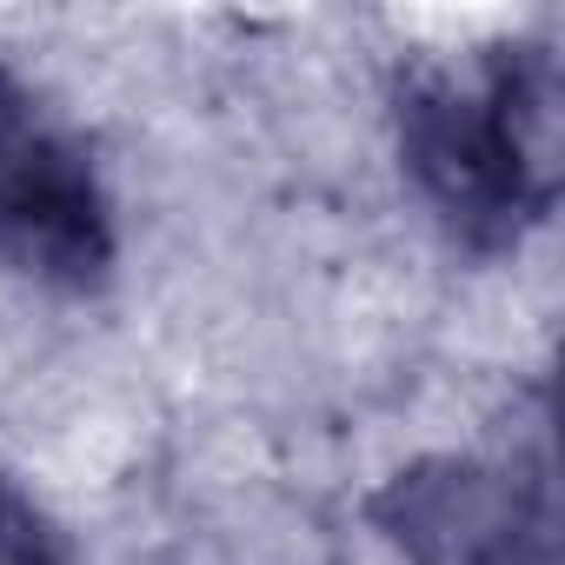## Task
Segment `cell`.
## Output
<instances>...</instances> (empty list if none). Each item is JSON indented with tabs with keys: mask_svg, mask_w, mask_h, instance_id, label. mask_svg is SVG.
Returning a JSON list of instances; mask_svg holds the SVG:
<instances>
[{
	"mask_svg": "<svg viewBox=\"0 0 565 565\" xmlns=\"http://www.w3.org/2000/svg\"><path fill=\"white\" fill-rule=\"evenodd\" d=\"M120 266L114 193L47 94L0 61V273L87 300Z\"/></svg>",
	"mask_w": 565,
	"mask_h": 565,
	"instance_id": "cell-2",
	"label": "cell"
},
{
	"mask_svg": "<svg viewBox=\"0 0 565 565\" xmlns=\"http://www.w3.org/2000/svg\"><path fill=\"white\" fill-rule=\"evenodd\" d=\"M399 180L466 253H512L558 206V61L545 41H492L406 61L386 94Z\"/></svg>",
	"mask_w": 565,
	"mask_h": 565,
	"instance_id": "cell-1",
	"label": "cell"
},
{
	"mask_svg": "<svg viewBox=\"0 0 565 565\" xmlns=\"http://www.w3.org/2000/svg\"><path fill=\"white\" fill-rule=\"evenodd\" d=\"M386 565H558L545 452H426L360 499Z\"/></svg>",
	"mask_w": 565,
	"mask_h": 565,
	"instance_id": "cell-3",
	"label": "cell"
},
{
	"mask_svg": "<svg viewBox=\"0 0 565 565\" xmlns=\"http://www.w3.org/2000/svg\"><path fill=\"white\" fill-rule=\"evenodd\" d=\"M0 565H74L61 525L8 466H0Z\"/></svg>",
	"mask_w": 565,
	"mask_h": 565,
	"instance_id": "cell-4",
	"label": "cell"
}]
</instances>
